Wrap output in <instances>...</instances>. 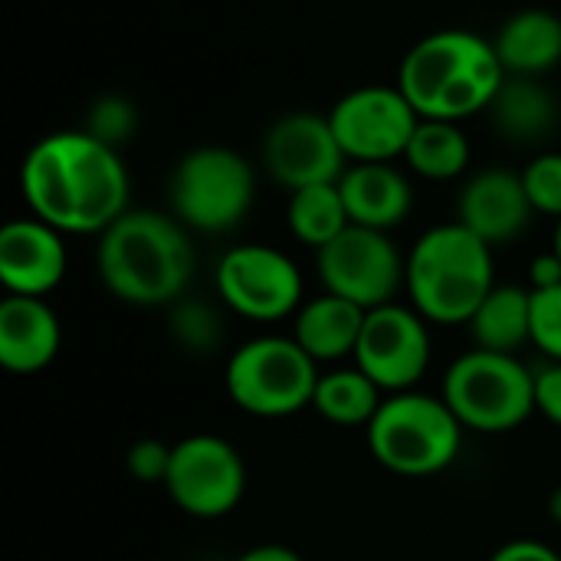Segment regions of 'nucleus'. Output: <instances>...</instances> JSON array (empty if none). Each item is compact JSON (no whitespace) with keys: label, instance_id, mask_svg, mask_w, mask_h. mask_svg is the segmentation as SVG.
I'll list each match as a JSON object with an SVG mask.
<instances>
[{"label":"nucleus","instance_id":"obj_14","mask_svg":"<svg viewBox=\"0 0 561 561\" xmlns=\"http://www.w3.org/2000/svg\"><path fill=\"white\" fill-rule=\"evenodd\" d=\"M263 161L270 178L289 194L312 184H339L348 171V158L329 115L312 112H289L276 118L263 141Z\"/></svg>","mask_w":561,"mask_h":561},{"label":"nucleus","instance_id":"obj_36","mask_svg":"<svg viewBox=\"0 0 561 561\" xmlns=\"http://www.w3.org/2000/svg\"><path fill=\"white\" fill-rule=\"evenodd\" d=\"M552 250L561 256V220H559V227H556V243H552Z\"/></svg>","mask_w":561,"mask_h":561},{"label":"nucleus","instance_id":"obj_26","mask_svg":"<svg viewBox=\"0 0 561 561\" xmlns=\"http://www.w3.org/2000/svg\"><path fill=\"white\" fill-rule=\"evenodd\" d=\"M168 309H171L168 329H171V339H174L178 348H184L187 355H197V358L220 352V345H224V319H220L217 306L184 296Z\"/></svg>","mask_w":561,"mask_h":561},{"label":"nucleus","instance_id":"obj_37","mask_svg":"<svg viewBox=\"0 0 561 561\" xmlns=\"http://www.w3.org/2000/svg\"><path fill=\"white\" fill-rule=\"evenodd\" d=\"M174 561H194V559H174Z\"/></svg>","mask_w":561,"mask_h":561},{"label":"nucleus","instance_id":"obj_11","mask_svg":"<svg viewBox=\"0 0 561 561\" xmlns=\"http://www.w3.org/2000/svg\"><path fill=\"white\" fill-rule=\"evenodd\" d=\"M316 266L325 293L371 312L394 302L398 289L404 286L408 256H401L398 243L385 230L352 224L316 253Z\"/></svg>","mask_w":561,"mask_h":561},{"label":"nucleus","instance_id":"obj_19","mask_svg":"<svg viewBox=\"0 0 561 561\" xmlns=\"http://www.w3.org/2000/svg\"><path fill=\"white\" fill-rule=\"evenodd\" d=\"M365 316L368 312L362 306H355L342 296L322 293L299 306L296 322H293V339L302 345V352L316 365L355 358Z\"/></svg>","mask_w":561,"mask_h":561},{"label":"nucleus","instance_id":"obj_32","mask_svg":"<svg viewBox=\"0 0 561 561\" xmlns=\"http://www.w3.org/2000/svg\"><path fill=\"white\" fill-rule=\"evenodd\" d=\"M490 561H561V556L539 539H513V542L500 546L490 556Z\"/></svg>","mask_w":561,"mask_h":561},{"label":"nucleus","instance_id":"obj_23","mask_svg":"<svg viewBox=\"0 0 561 561\" xmlns=\"http://www.w3.org/2000/svg\"><path fill=\"white\" fill-rule=\"evenodd\" d=\"M381 404L385 391L358 365L319 375L312 398V408L335 427H368Z\"/></svg>","mask_w":561,"mask_h":561},{"label":"nucleus","instance_id":"obj_10","mask_svg":"<svg viewBox=\"0 0 561 561\" xmlns=\"http://www.w3.org/2000/svg\"><path fill=\"white\" fill-rule=\"evenodd\" d=\"M220 302L250 322H283L302 306V273L289 253L266 243L227 250L214 273Z\"/></svg>","mask_w":561,"mask_h":561},{"label":"nucleus","instance_id":"obj_9","mask_svg":"<svg viewBox=\"0 0 561 561\" xmlns=\"http://www.w3.org/2000/svg\"><path fill=\"white\" fill-rule=\"evenodd\" d=\"M164 490L184 516L224 519L247 496L243 454L227 437L191 434L174 444Z\"/></svg>","mask_w":561,"mask_h":561},{"label":"nucleus","instance_id":"obj_2","mask_svg":"<svg viewBox=\"0 0 561 561\" xmlns=\"http://www.w3.org/2000/svg\"><path fill=\"white\" fill-rule=\"evenodd\" d=\"M194 243L178 217L158 210H125L95 247L102 286L138 309L174 306L194 279Z\"/></svg>","mask_w":561,"mask_h":561},{"label":"nucleus","instance_id":"obj_3","mask_svg":"<svg viewBox=\"0 0 561 561\" xmlns=\"http://www.w3.org/2000/svg\"><path fill=\"white\" fill-rule=\"evenodd\" d=\"M506 82L493 39L473 30H437L417 39L398 69V89L421 118L463 122L486 112Z\"/></svg>","mask_w":561,"mask_h":561},{"label":"nucleus","instance_id":"obj_15","mask_svg":"<svg viewBox=\"0 0 561 561\" xmlns=\"http://www.w3.org/2000/svg\"><path fill=\"white\" fill-rule=\"evenodd\" d=\"M66 243L39 217L10 220L0 230V283L10 296L46 299L66 276Z\"/></svg>","mask_w":561,"mask_h":561},{"label":"nucleus","instance_id":"obj_17","mask_svg":"<svg viewBox=\"0 0 561 561\" xmlns=\"http://www.w3.org/2000/svg\"><path fill=\"white\" fill-rule=\"evenodd\" d=\"M62 322L39 296H10L0 302V365L13 375H36L56 362Z\"/></svg>","mask_w":561,"mask_h":561},{"label":"nucleus","instance_id":"obj_8","mask_svg":"<svg viewBox=\"0 0 561 561\" xmlns=\"http://www.w3.org/2000/svg\"><path fill=\"white\" fill-rule=\"evenodd\" d=\"M253 164L224 145L187 151L171 174V207L187 230L227 233L243 224L253 207Z\"/></svg>","mask_w":561,"mask_h":561},{"label":"nucleus","instance_id":"obj_27","mask_svg":"<svg viewBox=\"0 0 561 561\" xmlns=\"http://www.w3.org/2000/svg\"><path fill=\"white\" fill-rule=\"evenodd\" d=\"M135 125H138V112H135V102L125 95L95 99L89 108V118H85V131L112 148L125 145L135 135Z\"/></svg>","mask_w":561,"mask_h":561},{"label":"nucleus","instance_id":"obj_24","mask_svg":"<svg viewBox=\"0 0 561 561\" xmlns=\"http://www.w3.org/2000/svg\"><path fill=\"white\" fill-rule=\"evenodd\" d=\"M404 161L414 174L427 181H454L470 164V138L460 122L421 118L404 151Z\"/></svg>","mask_w":561,"mask_h":561},{"label":"nucleus","instance_id":"obj_6","mask_svg":"<svg viewBox=\"0 0 561 561\" xmlns=\"http://www.w3.org/2000/svg\"><path fill=\"white\" fill-rule=\"evenodd\" d=\"M319 365L293 335H260L243 342L224 368L230 401L250 417H293L312 408Z\"/></svg>","mask_w":561,"mask_h":561},{"label":"nucleus","instance_id":"obj_13","mask_svg":"<svg viewBox=\"0 0 561 561\" xmlns=\"http://www.w3.org/2000/svg\"><path fill=\"white\" fill-rule=\"evenodd\" d=\"M431 355H434L431 329L414 306L388 302L365 316L362 339L355 348V365L385 394L414 391V385L431 368Z\"/></svg>","mask_w":561,"mask_h":561},{"label":"nucleus","instance_id":"obj_29","mask_svg":"<svg viewBox=\"0 0 561 561\" xmlns=\"http://www.w3.org/2000/svg\"><path fill=\"white\" fill-rule=\"evenodd\" d=\"M533 345L549 362H561V286L533 293Z\"/></svg>","mask_w":561,"mask_h":561},{"label":"nucleus","instance_id":"obj_35","mask_svg":"<svg viewBox=\"0 0 561 561\" xmlns=\"http://www.w3.org/2000/svg\"><path fill=\"white\" fill-rule=\"evenodd\" d=\"M549 519H552L556 526H561V483L549 493Z\"/></svg>","mask_w":561,"mask_h":561},{"label":"nucleus","instance_id":"obj_34","mask_svg":"<svg viewBox=\"0 0 561 561\" xmlns=\"http://www.w3.org/2000/svg\"><path fill=\"white\" fill-rule=\"evenodd\" d=\"M237 561H306L296 549L289 546H279V542H266V546H253L247 549Z\"/></svg>","mask_w":561,"mask_h":561},{"label":"nucleus","instance_id":"obj_18","mask_svg":"<svg viewBox=\"0 0 561 561\" xmlns=\"http://www.w3.org/2000/svg\"><path fill=\"white\" fill-rule=\"evenodd\" d=\"M348 220L358 227L371 230H394L398 224L408 220L414 191L411 181L391 164V161H375V164H352L342 181H339Z\"/></svg>","mask_w":561,"mask_h":561},{"label":"nucleus","instance_id":"obj_31","mask_svg":"<svg viewBox=\"0 0 561 561\" xmlns=\"http://www.w3.org/2000/svg\"><path fill=\"white\" fill-rule=\"evenodd\" d=\"M536 414L561 427V362L536 371Z\"/></svg>","mask_w":561,"mask_h":561},{"label":"nucleus","instance_id":"obj_21","mask_svg":"<svg viewBox=\"0 0 561 561\" xmlns=\"http://www.w3.org/2000/svg\"><path fill=\"white\" fill-rule=\"evenodd\" d=\"M493 46L506 76H542L561 62V16L539 7L519 10L500 26Z\"/></svg>","mask_w":561,"mask_h":561},{"label":"nucleus","instance_id":"obj_33","mask_svg":"<svg viewBox=\"0 0 561 561\" xmlns=\"http://www.w3.org/2000/svg\"><path fill=\"white\" fill-rule=\"evenodd\" d=\"M552 286H561V256L556 250L539 253L529 263V289L539 293V289H552Z\"/></svg>","mask_w":561,"mask_h":561},{"label":"nucleus","instance_id":"obj_28","mask_svg":"<svg viewBox=\"0 0 561 561\" xmlns=\"http://www.w3.org/2000/svg\"><path fill=\"white\" fill-rule=\"evenodd\" d=\"M523 184L526 194L533 201L536 214L556 217L561 220V154L559 151H546L539 158H533L523 171Z\"/></svg>","mask_w":561,"mask_h":561},{"label":"nucleus","instance_id":"obj_22","mask_svg":"<svg viewBox=\"0 0 561 561\" xmlns=\"http://www.w3.org/2000/svg\"><path fill=\"white\" fill-rule=\"evenodd\" d=\"M467 325L477 348L516 355L519 348L533 345V289L496 283Z\"/></svg>","mask_w":561,"mask_h":561},{"label":"nucleus","instance_id":"obj_20","mask_svg":"<svg viewBox=\"0 0 561 561\" xmlns=\"http://www.w3.org/2000/svg\"><path fill=\"white\" fill-rule=\"evenodd\" d=\"M486 115L506 141L536 145L559 128L561 105L559 95L539 82V76H506Z\"/></svg>","mask_w":561,"mask_h":561},{"label":"nucleus","instance_id":"obj_7","mask_svg":"<svg viewBox=\"0 0 561 561\" xmlns=\"http://www.w3.org/2000/svg\"><path fill=\"white\" fill-rule=\"evenodd\" d=\"M440 398L467 431L510 434L536 414V371L519 355L473 348L447 368Z\"/></svg>","mask_w":561,"mask_h":561},{"label":"nucleus","instance_id":"obj_12","mask_svg":"<svg viewBox=\"0 0 561 561\" xmlns=\"http://www.w3.org/2000/svg\"><path fill=\"white\" fill-rule=\"evenodd\" d=\"M329 122L352 164H375L404 158L421 115L398 85H362L335 102Z\"/></svg>","mask_w":561,"mask_h":561},{"label":"nucleus","instance_id":"obj_1","mask_svg":"<svg viewBox=\"0 0 561 561\" xmlns=\"http://www.w3.org/2000/svg\"><path fill=\"white\" fill-rule=\"evenodd\" d=\"M20 191L33 217L59 233H105L131 210L125 161L85 128L39 138L23 158Z\"/></svg>","mask_w":561,"mask_h":561},{"label":"nucleus","instance_id":"obj_25","mask_svg":"<svg viewBox=\"0 0 561 561\" xmlns=\"http://www.w3.org/2000/svg\"><path fill=\"white\" fill-rule=\"evenodd\" d=\"M286 220H289L293 237L299 243L312 247L316 253L322 247H329L342 230L352 227L339 184H312V187L293 191Z\"/></svg>","mask_w":561,"mask_h":561},{"label":"nucleus","instance_id":"obj_16","mask_svg":"<svg viewBox=\"0 0 561 561\" xmlns=\"http://www.w3.org/2000/svg\"><path fill=\"white\" fill-rule=\"evenodd\" d=\"M536 217L523 174L510 168H486L473 174L457 201V220L490 247L513 243Z\"/></svg>","mask_w":561,"mask_h":561},{"label":"nucleus","instance_id":"obj_5","mask_svg":"<svg viewBox=\"0 0 561 561\" xmlns=\"http://www.w3.org/2000/svg\"><path fill=\"white\" fill-rule=\"evenodd\" d=\"M463 424L444 398L401 391L388 394L371 424L368 450L394 477L424 480L450 470L463 447Z\"/></svg>","mask_w":561,"mask_h":561},{"label":"nucleus","instance_id":"obj_4","mask_svg":"<svg viewBox=\"0 0 561 561\" xmlns=\"http://www.w3.org/2000/svg\"><path fill=\"white\" fill-rule=\"evenodd\" d=\"M493 286V247L460 220L431 227L408 253L404 289L427 322L467 325Z\"/></svg>","mask_w":561,"mask_h":561},{"label":"nucleus","instance_id":"obj_30","mask_svg":"<svg viewBox=\"0 0 561 561\" xmlns=\"http://www.w3.org/2000/svg\"><path fill=\"white\" fill-rule=\"evenodd\" d=\"M171 454H174V444H164L158 437H141L125 450V470L131 480L145 486H164L168 470H171Z\"/></svg>","mask_w":561,"mask_h":561}]
</instances>
